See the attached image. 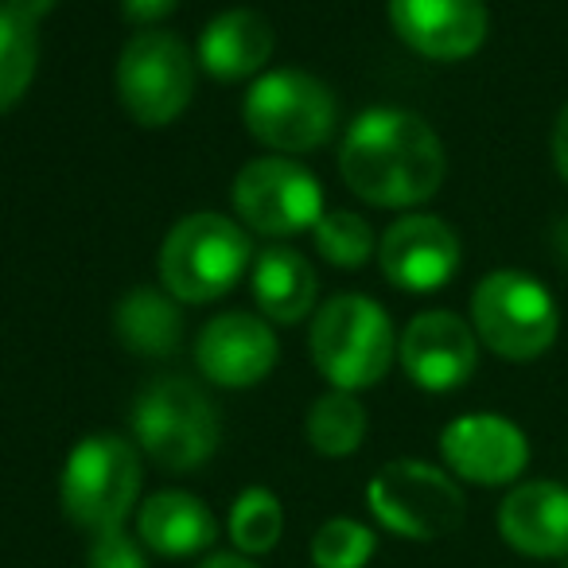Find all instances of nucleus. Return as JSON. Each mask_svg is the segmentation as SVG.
Segmentation results:
<instances>
[{"label":"nucleus","instance_id":"1","mask_svg":"<svg viewBox=\"0 0 568 568\" xmlns=\"http://www.w3.org/2000/svg\"><path fill=\"white\" fill-rule=\"evenodd\" d=\"M339 175L363 203L405 211L440 191L448 156L420 113L374 105L347 125L339 144Z\"/></svg>","mask_w":568,"mask_h":568},{"label":"nucleus","instance_id":"2","mask_svg":"<svg viewBox=\"0 0 568 568\" xmlns=\"http://www.w3.org/2000/svg\"><path fill=\"white\" fill-rule=\"evenodd\" d=\"M312 363L332 382V389L358 394L378 386L397 358L394 320L378 301L363 293L332 296L312 316Z\"/></svg>","mask_w":568,"mask_h":568},{"label":"nucleus","instance_id":"3","mask_svg":"<svg viewBox=\"0 0 568 568\" xmlns=\"http://www.w3.org/2000/svg\"><path fill=\"white\" fill-rule=\"evenodd\" d=\"M253 257L242 222L195 211L168 230L160 245V281L180 304H211L245 276Z\"/></svg>","mask_w":568,"mask_h":568},{"label":"nucleus","instance_id":"4","mask_svg":"<svg viewBox=\"0 0 568 568\" xmlns=\"http://www.w3.org/2000/svg\"><path fill=\"white\" fill-rule=\"evenodd\" d=\"M242 121L250 136L276 156L324 149L339 125V102L324 79L296 67L268 71L245 90Z\"/></svg>","mask_w":568,"mask_h":568},{"label":"nucleus","instance_id":"5","mask_svg":"<svg viewBox=\"0 0 568 568\" xmlns=\"http://www.w3.org/2000/svg\"><path fill=\"white\" fill-rule=\"evenodd\" d=\"M141 448L118 433H94L74 444V452L67 456L59 498L74 526L105 534L125 526L141 498Z\"/></svg>","mask_w":568,"mask_h":568},{"label":"nucleus","instance_id":"6","mask_svg":"<svg viewBox=\"0 0 568 568\" xmlns=\"http://www.w3.org/2000/svg\"><path fill=\"white\" fill-rule=\"evenodd\" d=\"M471 327L506 363H534L557 343L560 312L552 293L521 268H495L471 293Z\"/></svg>","mask_w":568,"mask_h":568},{"label":"nucleus","instance_id":"7","mask_svg":"<svg viewBox=\"0 0 568 568\" xmlns=\"http://www.w3.org/2000/svg\"><path fill=\"white\" fill-rule=\"evenodd\" d=\"M136 448L164 471H195L214 456L222 420L211 397L187 378H160L133 402Z\"/></svg>","mask_w":568,"mask_h":568},{"label":"nucleus","instance_id":"8","mask_svg":"<svg viewBox=\"0 0 568 568\" xmlns=\"http://www.w3.org/2000/svg\"><path fill=\"white\" fill-rule=\"evenodd\" d=\"M199 59L180 36L164 28H144L121 48L113 87L118 102L136 125L164 129L180 118L195 98Z\"/></svg>","mask_w":568,"mask_h":568},{"label":"nucleus","instance_id":"9","mask_svg":"<svg viewBox=\"0 0 568 568\" xmlns=\"http://www.w3.org/2000/svg\"><path fill=\"white\" fill-rule=\"evenodd\" d=\"M371 514L409 541H436L459 529L467 514L464 490L448 471L425 459H394L366 487Z\"/></svg>","mask_w":568,"mask_h":568},{"label":"nucleus","instance_id":"10","mask_svg":"<svg viewBox=\"0 0 568 568\" xmlns=\"http://www.w3.org/2000/svg\"><path fill=\"white\" fill-rule=\"evenodd\" d=\"M234 214L265 237L304 234L324 214V187L293 156H257L234 175Z\"/></svg>","mask_w":568,"mask_h":568},{"label":"nucleus","instance_id":"11","mask_svg":"<svg viewBox=\"0 0 568 568\" xmlns=\"http://www.w3.org/2000/svg\"><path fill=\"white\" fill-rule=\"evenodd\" d=\"M397 358L413 386L428 394H452L471 382L479 366V335L456 312H420L397 339Z\"/></svg>","mask_w":568,"mask_h":568},{"label":"nucleus","instance_id":"12","mask_svg":"<svg viewBox=\"0 0 568 568\" xmlns=\"http://www.w3.org/2000/svg\"><path fill=\"white\" fill-rule=\"evenodd\" d=\"M464 245L436 214H402L378 242V265L402 293H436L459 273Z\"/></svg>","mask_w":568,"mask_h":568},{"label":"nucleus","instance_id":"13","mask_svg":"<svg viewBox=\"0 0 568 568\" xmlns=\"http://www.w3.org/2000/svg\"><path fill=\"white\" fill-rule=\"evenodd\" d=\"M389 24L405 48L433 63H464L490 32L483 0H389Z\"/></svg>","mask_w":568,"mask_h":568},{"label":"nucleus","instance_id":"14","mask_svg":"<svg viewBox=\"0 0 568 568\" xmlns=\"http://www.w3.org/2000/svg\"><path fill=\"white\" fill-rule=\"evenodd\" d=\"M440 456L452 475L479 487L514 483L529 464V440L514 420L498 413H467L440 433Z\"/></svg>","mask_w":568,"mask_h":568},{"label":"nucleus","instance_id":"15","mask_svg":"<svg viewBox=\"0 0 568 568\" xmlns=\"http://www.w3.org/2000/svg\"><path fill=\"white\" fill-rule=\"evenodd\" d=\"M281 358L276 335L268 320L253 312H222L199 332L195 363L203 378H211L222 389H245L268 378Z\"/></svg>","mask_w":568,"mask_h":568},{"label":"nucleus","instance_id":"16","mask_svg":"<svg viewBox=\"0 0 568 568\" xmlns=\"http://www.w3.org/2000/svg\"><path fill=\"white\" fill-rule=\"evenodd\" d=\"M498 534L526 557H568V487L552 479L514 487L498 506Z\"/></svg>","mask_w":568,"mask_h":568},{"label":"nucleus","instance_id":"17","mask_svg":"<svg viewBox=\"0 0 568 568\" xmlns=\"http://www.w3.org/2000/svg\"><path fill=\"white\" fill-rule=\"evenodd\" d=\"M276 32L257 9H230L199 36V67L219 82L253 79L273 59Z\"/></svg>","mask_w":568,"mask_h":568},{"label":"nucleus","instance_id":"18","mask_svg":"<svg viewBox=\"0 0 568 568\" xmlns=\"http://www.w3.org/2000/svg\"><path fill=\"white\" fill-rule=\"evenodd\" d=\"M136 537L160 557H195L219 537V521L203 498L187 490H156L136 510Z\"/></svg>","mask_w":568,"mask_h":568},{"label":"nucleus","instance_id":"19","mask_svg":"<svg viewBox=\"0 0 568 568\" xmlns=\"http://www.w3.org/2000/svg\"><path fill=\"white\" fill-rule=\"evenodd\" d=\"M253 304L273 324H301L316 316V268L293 245H265L253 261Z\"/></svg>","mask_w":568,"mask_h":568},{"label":"nucleus","instance_id":"20","mask_svg":"<svg viewBox=\"0 0 568 568\" xmlns=\"http://www.w3.org/2000/svg\"><path fill=\"white\" fill-rule=\"evenodd\" d=\"M59 0H0V113L20 105L40 67V24Z\"/></svg>","mask_w":568,"mask_h":568},{"label":"nucleus","instance_id":"21","mask_svg":"<svg viewBox=\"0 0 568 568\" xmlns=\"http://www.w3.org/2000/svg\"><path fill=\"white\" fill-rule=\"evenodd\" d=\"M113 332L121 347L144 358H168L183 339V312L172 293L160 288H133L113 312Z\"/></svg>","mask_w":568,"mask_h":568},{"label":"nucleus","instance_id":"22","mask_svg":"<svg viewBox=\"0 0 568 568\" xmlns=\"http://www.w3.org/2000/svg\"><path fill=\"white\" fill-rule=\"evenodd\" d=\"M366 409L355 394L347 389H332V394L316 397V405L308 409V420H304V433H308V444L327 459H343L355 456L366 440Z\"/></svg>","mask_w":568,"mask_h":568},{"label":"nucleus","instance_id":"23","mask_svg":"<svg viewBox=\"0 0 568 568\" xmlns=\"http://www.w3.org/2000/svg\"><path fill=\"white\" fill-rule=\"evenodd\" d=\"M284 534V510L281 498L265 487H250L234 498L230 510V541L237 545V552L245 557H261L268 552Z\"/></svg>","mask_w":568,"mask_h":568},{"label":"nucleus","instance_id":"24","mask_svg":"<svg viewBox=\"0 0 568 568\" xmlns=\"http://www.w3.org/2000/svg\"><path fill=\"white\" fill-rule=\"evenodd\" d=\"M312 237H316L320 257L339 268H363L378 253L374 226L355 211H324L312 226Z\"/></svg>","mask_w":568,"mask_h":568},{"label":"nucleus","instance_id":"25","mask_svg":"<svg viewBox=\"0 0 568 568\" xmlns=\"http://www.w3.org/2000/svg\"><path fill=\"white\" fill-rule=\"evenodd\" d=\"M374 557L371 526L355 518H332L312 537V565L316 568H366Z\"/></svg>","mask_w":568,"mask_h":568},{"label":"nucleus","instance_id":"26","mask_svg":"<svg viewBox=\"0 0 568 568\" xmlns=\"http://www.w3.org/2000/svg\"><path fill=\"white\" fill-rule=\"evenodd\" d=\"M87 568H149V565H144L141 541H133L125 534V526H118V529H105V534H94Z\"/></svg>","mask_w":568,"mask_h":568},{"label":"nucleus","instance_id":"27","mask_svg":"<svg viewBox=\"0 0 568 568\" xmlns=\"http://www.w3.org/2000/svg\"><path fill=\"white\" fill-rule=\"evenodd\" d=\"M121 9H125L129 24H136L144 32V28L164 24V20L180 9V0H121Z\"/></svg>","mask_w":568,"mask_h":568},{"label":"nucleus","instance_id":"28","mask_svg":"<svg viewBox=\"0 0 568 568\" xmlns=\"http://www.w3.org/2000/svg\"><path fill=\"white\" fill-rule=\"evenodd\" d=\"M552 164H557L560 180L568 183V105L552 121Z\"/></svg>","mask_w":568,"mask_h":568},{"label":"nucleus","instance_id":"29","mask_svg":"<svg viewBox=\"0 0 568 568\" xmlns=\"http://www.w3.org/2000/svg\"><path fill=\"white\" fill-rule=\"evenodd\" d=\"M199 568H257L250 557H242V552H214V557H206Z\"/></svg>","mask_w":568,"mask_h":568}]
</instances>
